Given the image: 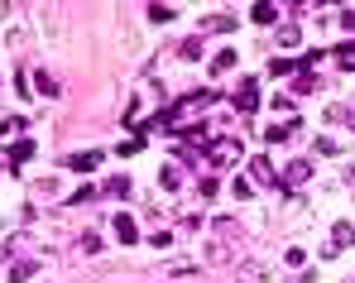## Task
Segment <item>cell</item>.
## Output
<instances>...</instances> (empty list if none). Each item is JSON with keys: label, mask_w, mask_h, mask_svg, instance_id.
<instances>
[{"label": "cell", "mask_w": 355, "mask_h": 283, "mask_svg": "<svg viewBox=\"0 0 355 283\" xmlns=\"http://www.w3.org/2000/svg\"><path fill=\"white\" fill-rule=\"evenodd\" d=\"M351 245H355V231L346 226V221H341V226H336V235L327 240V250H322V255L332 260V255H341V250H351Z\"/></svg>", "instance_id": "1"}, {"label": "cell", "mask_w": 355, "mask_h": 283, "mask_svg": "<svg viewBox=\"0 0 355 283\" xmlns=\"http://www.w3.org/2000/svg\"><path fill=\"white\" fill-rule=\"evenodd\" d=\"M236 154H240V149H236V144H231V139H221V144H216V149H211V159H216V164H221V168H226V164H236Z\"/></svg>", "instance_id": "2"}, {"label": "cell", "mask_w": 355, "mask_h": 283, "mask_svg": "<svg viewBox=\"0 0 355 283\" xmlns=\"http://www.w3.org/2000/svg\"><path fill=\"white\" fill-rule=\"evenodd\" d=\"M303 178H307V164H303V159H298V164H288V178H283V183L293 188V183H303Z\"/></svg>", "instance_id": "3"}, {"label": "cell", "mask_w": 355, "mask_h": 283, "mask_svg": "<svg viewBox=\"0 0 355 283\" xmlns=\"http://www.w3.org/2000/svg\"><path fill=\"white\" fill-rule=\"evenodd\" d=\"M115 231H120V240H135V221H130V216H120Z\"/></svg>", "instance_id": "4"}, {"label": "cell", "mask_w": 355, "mask_h": 283, "mask_svg": "<svg viewBox=\"0 0 355 283\" xmlns=\"http://www.w3.org/2000/svg\"><path fill=\"white\" fill-rule=\"evenodd\" d=\"M255 101H260V92H255V87H250V82H245V87H240V106H245V110H250V106H255Z\"/></svg>", "instance_id": "5"}, {"label": "cell", "mask_w": 355, "mask_h": 283, "mask_svg": "<svg viewBox=\"0 0 355 283\" xmlns=\"http://www.w3.org/2000/svg\"><path fill=\"white\" fill-rule=\"evenodd\" d=\"M91 164H96V154H77V159H73V168H77V173H87Z\"/></svg>", "instance_id": "6"}, {"label": "cell", "mask_w": 355, "mask_h": 283, "mask_svg": "<svg viewBox=\"0 0 355 283\" xmlns=\"http://www.w3.org/2000/svg\"><path fill=\"white\" fill-rule=\"evenodd\" d=\"M346 120H351V125H355V110H346Z\"/></svg>", "instance_id": "7"}]
</instances>
